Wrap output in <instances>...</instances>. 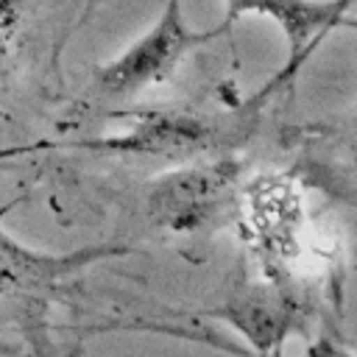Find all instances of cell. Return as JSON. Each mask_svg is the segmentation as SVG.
<instances>
[{
    "instance_id": "52a82bcc",
    "label": "cell",
    "mask_w": 357,
    "mask_h": 357,
    "mask_svg": "<svg viewBox=\"0 0 357 357\" xmlns=\"http://www.w3.org/2000/svg\"><path fill=\"white\" fill-rule=\"evenodd\" d=\"M354 3H357V0H335V6H337V11H340V14H346Z\"/></svg>"
},
{
    "instance_id": "5b68a950",
    "label": "cell",
    "mask_w": 357,
    "mask_h": 357,
    "mask_svg": "<svg viewBox=\"0 0 357 357\" xmlns=\"http://www.w3.org/2000/svg\"><path fill=\"white\" fill-rule=\"evenodd\" d=\"M11 31H14V6H11V0H0V73L6 67Z\"/></svg>"
},
{
    "instance_id": "3957f363",
    "label": "cell",
    "mask_w": 357,
    "mask_h": 357,
    "mask_svg": "<svg viewBox=\"0 0 357 357\" xmlns=\"http://www.w3.org/2000/svg\"><path fill=\"white\" fill-rule=\"evenodd\" d=\"M8 206L0 209V220ZM123 248L112 245H92L70 254H45L36 248H28L17 243L3 226H0V296H20V293H42L50 284L84 271L95 259L120 254Z\"/></svg>"
},
{
    "instance_id": "6da1fadb",
    "label": "cell",
    "mask_w": 357,
    "mask_h": 357,
    "mask_svg": "<svg viewBox=\"0 0 357 357\" xmlns=\"http://www.w3.org/2000/svg\"><path fill=\"white\" fill-rule=\"evenodd\" d=\"M223 25L209 31H192L184 20L181 0H165L159 20L134 39L120 56L98 67L95 84L109 98H131L159 81H165L187 53L206 45L209 39L220 36Z\"/></svg>"
},
{
    "instance_id": "7a4b0ae2",
    "label": "cell",
    "mask_w": 357,
    "mask_h": 357,
    "mask_svg": "<svg viewBox=\"0 0 357 357\" xmlns=\"http://www.w3.org/2000/svg\"><path fill=\"white\" fill-rule=\"evenodd\" d=\"M223 31L234 25L245 14L268 17L279 25V31L287 39V67L282 75L296 70L298 61L307 59V53L332 31L346 25V14L337 11L335 0H223Z\"/></svg>"
},
{
    "instance_id": "8992f818",
    "label": "cell",
    "mask_w": 357,
    "mask_h": 357,
    "mask_svg": "<svg viewBox=\"0 0 357 357\" xmlns=\"http://www.w3.org/2000/svg\"><path fill=\"white\" fill-rule=\"evenodd\" d=\"M349 142H351V156L357 162V112H354V120H351V128H349Z\"/></svg>"
},
{
    "instance_id": "277c9868",
    "label": "cell",
    "mask_w": 357,
    "mask_h": 357,
    "mask_svg": "<svg viewBox=\"0 0 357 357\" xmlns=\"http://www.w3.org/2000/svg\"><path fill=\"white\" fill-rule=\"evenodd\" d=\"M229 178H231L229 165L195 167V170L162 176V181H156L151 192L153 218H159L165 226L173 229L195 226L198 220H204L206 209L218 204Z\"/></svg>"
}]
</instances>
